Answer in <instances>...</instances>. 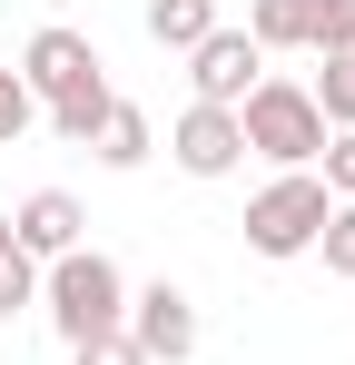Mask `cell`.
Instances as JSON below:
<instances>
[{
    "label": "cell",
    "instance_id": "cell-1",
    "mask_svg": "<svg viewBox=\"0 0 355 365\" xmlns=\"http://www.w3.org/2000/svg\"><path fill=\"white\" fill-rule=\"evenodd\" d=\"M40 306H50V326L69 346H99V336L128 326V277H118L99 247H69V257H50V277H40Z\"/></svg>",
    "mask_w": 355,
    "mask_h": 365
},
{
    "label": "cell",
    "instance_id": "cell-2",
    "mask_svg": "<svg viewBox=\"0 0 355 365\" xmlns=\"http://www.w3.org/2000/svg\"><path fill=\"white\" fill-rule=\"evenodd\" d=\"M237 128H247V148L277 158V168H316V158H326V119H316V99H306L296 79H257V89L237 99Z\"/></svg>",
    "mask_w": 355,
    "mask_h": 365
},
{
    "label": "cell",
    "instance_id": "cell-3",
    "mask_svg": "<svg viewBox=\"0 0 355 365\" xmlns=\"http://www.w3.org/2000/svg\"><path fill=\"white\" fill-rule=\"evenodd\" d=\"M326 217H336L326 178L287 168L277 187H257V197H247V247H257V257H306V247L326 237Z\"/></svg>",
    "mask_w": 355,
    "mask_h": 365
},
{
    "label": "cell",
    "instance_id": "cell-4",
    "mask_svg": "<svg viewBox=\"0 0 355 365\" xmlns=\"http://www.w3.org/2000/svg\"><path fill=\"white\" fill-rule=\"evenodd\" d=\"M20 89H30L40 109H59V99H89V89H109V79H99V50H89L79 30H40V40L20 50Z\"/></svg>",
    "mask_w": 355,
    "mask_h": 365
},
{
    "label": "cell",
    "instance_id": "cell-5",
    "mask_svg": "<svg viewBox=\"0 0 355 365\" xmlns=\"http://www.w3.org/2000/svg\"><path fill=\"white\" fill-rule=\"evenodd\" d=\"M118 336H128L148 365H187V356H197V306H187V287H168V277H158V287H138Z\"/></svg>",
    "mask_w": 355,
    "mask_h": 365
},
{
    "label": "cell",
    "instance_id": "cell-6",
    "mask_svg": "<svg viewBox=\"0 0 355 365\" xmlns=\"http://www.w3.org/2000/svg\"><path fill=\"white\" fill-rule=\"evenodd\" d=\"M257 60H267V50H257L247 30H207V40L187 50V79H197V109H237V99L257 89Z\"/></svg>",
    "mask_w": 355,
    "mask_h": 365
},
{
    "label": "cell",
    "instance_id": "cell-7",
    "mask_svg": "<svg viewBox=\"0 0 355 365\" xmlns=\"http://www.w3.org/2000/svg\"><path fill=\"white\" fill-rule=\"evenodd\" d=\"M168 158L187 168V178H227L237 158H247V128H237V109H187L168 138Z\"/></svg>",
    "mask_w": 355,
    "mask_h": 365
},
{
    "label": "cell",
    "instance_id": "cell-8",
    "mask_svg": "<svg viewBox=\"0 0 355 365\" xmlns=\"http://www.w3.org/2000/svg\"><path fill=\"white\" fill-rule=\"evenodd\" d=\"M79 227H89V217H79V197H69V187H40V197L10 217V247L50 267V257H69V247H79Z\"/></svg>",
    "mask_w": 355,
    "mask_h": 365
},
{
    "label": "cell",
    "instance_id": "cell-9",
    "mask_svg": "<svg viewBox=\"0 0 355 365\" xmlns=\"http://www.w3.org/2000/svg\"><path fill=\"white\" fill-rule=\"evenodd\" d=\"M247 40L257 50H316V0H257L247 10Z\"/></svg>",
    "mask_w": 355,
    "mask_h": 365
},
{
    "label": "cell",
    "instance_id": "cell-10",
    "mask_svg": "<svg viewBox=\"0 0 355 365\" xmlns=\"http://www.w3.org/2000/svg\"><path fill=\"white\" fill-rule=\"evenodd\" d=\"M217 30V0H148V40L158 50H197Z\"/></svg>",
    "mask_w": 355,
    "mask_h": 365
},
{
    "label": "cell",
    "instance_id": "cell-11",
    "mask_svg": "<svg viewBox=\"0 0 355 365\" xmlns=\"http://www.w3.org/2000/svg\"><path fill=\"white\" fill-rule=\"evenodd\" d=\"M89 148H99L109 168H138V158H148V119H138L128 99H109V119H99V138H89Z\"/></svg>",
    "mask_w": 355,
    "mask_h": 365
},
{
    "label": "cell",
    "instance_id": "cell-12",
    "mask_svg": "<svg viewBox=\"0 0 355 365\" xmlns=\"http://www.w3.org/2000/svg\"><path fill=\"white\" fill-rule=\"evenodd\" d=\"M306 99H316V119H336V128H355V50H346V60H326V79H316Z\"/></svg>",
    "mask_w": 355,
    "mask_h": 365
},
{
    "label": "cell",
    "instance_id": "cell-13",
    "mask_svg": "<svg viewBox=\"0 0 355 365\" xmlns=\"http://www.w3.org/2000/svg\"><path fill=\"white\" fill-rule=\"evenodd\" d=\"M20 306H40V257L0 247V316H20Z\"/></svg>",
    "mask_w": 355,
    "mask_h": 365
},
{
    "label": "cell",
    "instance_id": "cell-14",
    "mask_svg": "<svg viewBox=\"0 0 355 365\" xmlns=\"http://www.w3.org/2000/svg\"><path fill=\"white\" fill-rule=\"evenodd\" d=\"M99 119H109V89H89V99H59V109H50V128H59V138H79V148L99 138Z\"/></svg>",
    "mask_w": 355,
    "mask_h": 365
},
{
    "label": "cell",
    "instance_id": "cell-15",
    "mask_svg": "<svg viewBox=\"0 0 355 365\" xmlns=\"http://www.w3.org/2000/svg\"><path fill=\"white\" fill-rule=\"evenodd\" d=\"M316 50H326V60L355 50V0H316Z\"/></svg>",
    "mask_w": 355,
    "mask_h": 365
},
{
    "label": "cell",
    "instance_id": "cell-16",
    "mask_svg": "<svg viewBox=\"0 0 355 365\" xmlns=\"http://www.w3.org/2000/svg\"><path fill=\"white\" fill-rule=\"evenodd\" d=\"M326 267H336V277H355V197H336V217H326Z\"/></svg>",
    "mask_w": 355,
    "mask_h": 365
},
{
    "label": "cell",
    "instance_id": "cell-17",
    "mask_svg": "<svg viewBox=\"0 0 355 365\" xmlns=\"http://www.w3.org/2000/svg\"><path fill=\"white\" fill-rule=\"evenodd\" d=\"M30 109H40V99L20 89V69H0V148H10V138L30 128Z\"/></svg>",
    "mask_w": 355,
    "mask_h": 365
},
{
    "label": "cell",
    "instance_id": "cell-18",
    "mask_svg": "<svg viewBox=\"0 0 355 365\" xmlns=\"http://www.w3.org/2000/svg\"><path fill=\"white\" fill-rule=\"evenodd\" d=\"M326 197H355V128L326 138Z\"/></svg>",
    "mask_w": 355,
    "mask_h": 365
},
{
    "label": "cell",
    "instance_id": "cell-19",
    "mask_svg": "<svg viewBox=\"0 0 355 365\" xmlns=\"http://www.w3.org/2000/svg\"><path fill=\"white\" fill-rule=\"evenodd\" d=\"M69 356H79V365H148L138 346H128V336H99V346H69Z\"/></svg>",
    "mask_w": 355,
    "mask_h": 365
},
{
    "label": "cell",
    "instance_id": "cell-20",
    "mask_svg": "<svg viewBox=\"0 0 355 365\" xmlns=\"http://www.w3.org/2000/svg\"><path fill=\"white\" fill-rule=\"evenodd\" d=\"M0 247H10V217H0Z\"/></svg>",
    "mask_w": 355,
    "mask_h": 365
}]
</instances>
